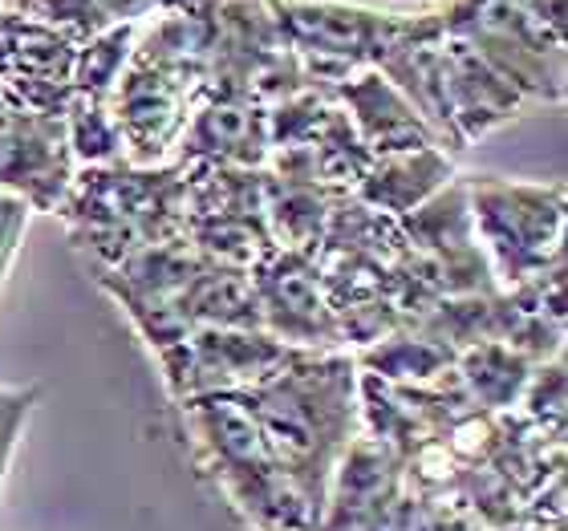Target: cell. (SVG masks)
I'll list each match as a JSON object with an SVG mask.
<instances>
[{
  "instance_id": "obj_19",
  "label": "cell",
  "mask_w": 568,
  "mask_h": 531,
  "mask_svg": "<svg viewBox=\"0 0 568 531\" xmlns=\"http://www.w3.org/2000/svg\"><path fill=\"white\" fill-rule=\"evenodd\" d=\"M450 349L430 337H386L374 341L369 354H362V366H369V378L386 381H426L435 374H447Z\"/></svg>"
},
{
  "instance_id": "obj_23",
  "label": "cell",
  "mask_w": 568,
  "mask_h": 531,
  "mask_svg": "<svg viewBox=\"0 0 568 531\" xmlns=\"http://www.w3.org/2000/svg\"><path fill=\"white\" fill-rule=\"evenodd\" d=\"M410 531H491V528H487V520L479 511H467L463 503H455V508H435V511L418 508Z\"/></svg>"
},
{
  "instance_id": "obj_12",
  "label": "cell",
  "mask_w": 568,
  "mask_h": 531,
  "mask_svg": "<svg viewBox=\"0 0 568 531\" xmlns=\"http://www.w3.org/2000/svg\"><path fill=\"white\" fill-rule=\"evenodd\" d=\"M268 146V110L252 98H207L179 142L183 159H207V166H261Z\"/></svg>"
},
{
  "instance_id": "obj_14",
  "label": "cell",
  "mask_w": 568,
  "mask_h": 531,
  "mask_svg": "<svg viewBox=\"0 0 568 531\" xmlns=\"http://www.w3.org/2000/svg\"><path fill=\"white\" fill-rule=\"evenodd\" d=\"M455 178L450 154L443 146H418V151H398V154H378L369 159L366 175L357 183V195L366 207L382 215H406L423 207L430 195L447 187Z\"/></svg>"
},
{
  "instance_id": "obj_24",
  "label": "cell",
  "mask_w": 568,
  "mask_h": 531,
  "mask_svg": "<svg viewBox=\"0 0 568 531\" xmlns=\"http://www.w3.org/2000/svg\"><path fill=\"white\" fill-rule=\"evenodd\" d=\"M524 4H528L548 29H557V33L565 37V0H524Z\"/></svg>"
},
{
  "instance_id": "obj_7",
  "label": "cell",
  "mask_w": 568,
  "mask_h": 531,
  "mask_svg": "<svg viewBox=\"0 0 568 531\" xmlns=\"http://www.w3.org/2000/svg\"><path fill=\"white\" fill-rule=\"evenodd\" d=\"M200 90V82L134 53L119 90L110 98V110H114L122 142H126V163L159 166L163 159L179 154Z\"/></svg>"
},
{
  "instance_id": "obj_5",
  "label": "cell",
  "mask_w": 568,
  "mask_h": 531,
  "mask_svg": "<svg viewBox=\"0 0 568 531\" xmlns=\"http://www.w3.org/2000/svg\"><path fill=\"white\" fill-rule=\"evenodd\" d=\"M491 276L516 288L565 261V187L475 175L463 183Z\"/></svg>"
},
{
  "instance_id": "obj_1",
  "label": "cell",
  "mask_w": 568,
  "mask_h": 531,
  "mask_svg": "<svg viewBox=\"0 0 568 531\" xmlns=\"http://www.w3.org/2000/svg\"><path fill=\"white\" fill-rule=\"evenodd\" d=\"M244 394L276 467L305 499L308 515L317 523L333 471L357 442V361L325 349H293L268 378Z\"/></svg>"
},
{
  "instance_id": "obj_26",
  "label": "cell",
  "mask_w": 568,
  "mask_h": 531,
  "mask_svg": "<svg viewBox=\"0 0 568 531\" xmlns=\"http://www.w3.org/2000/svg\"><path fill=\"white\" fill-rule=\"evenodd\" d=\"M9 4H17V0H0V9H9Z\"/></svg>"
},
{
  "instance_id": "obj_22",
  "label": "cell",
  "mask_w": 568,
  "mask_h": 531,
  "mask_svg": "<svg viewBox=\"0 0 568 531\" xmlns=\"http://www.w3.org/2000/svg\"><path fill=\"white\" fill-rule=\"evenodd\" d=\"M29 215H33L29 203L9 195V191H0V293H4V280H9V268H12V261H17V252H21Z\"/></svg>"
},
{
  "instance_id": "obj_20",
  "label": "cell",
  "mask_w": 568,
  "mask_h": 531,
  "mask_svg": "<svg viewBox=\"0 0 568 531\" xmlns=\"http://www.w3.org/2000/svg\"><path fill=\"white\" fill-rule=\"evenodd\" d=\"M520 406L545 438L565 435V366H560V357L536 361L532 378L520 394Z\"/></svg>"
},
{
  "instance_id": "obj_16",
  "label": "cell",
  "mask_w": 568,
  "mask_h": 531,
  "mask_svg": "<svg viewBox=\"0 0 568 531\" xmlns=\"http://www.w3.org/2000/svg\"><path fill=\"white\" fill-rule=\"evenodd\" d=\"M12 12H24L33 21L58 29L82 45L85 37L102 33L110 24H139V17L159 9V0H17Z\"/></svg>"
},
{
  "instance_id": "obj_6",
  "label": "cell",
  "mask_w": 568,
  "mask_h": 531,
  "mask_svg": "<svg viewBox=\"0 0 568 531\" xmlns=\"http://www.w3.org/2000/svg\"><path fill=\"white\" fill-rule=\"evenodd\" d=\"M443 33L459 37L504 73L524 102L565 98V37L548 29L524 0H438Z\"/></svg>"
},
{
  "instance_id": "obj_25",
  "label": "cell",
  "mask_w": 568,
  "mask_h": 531,
  "mask_svg": "<svg viewBox=\"0 0 568 531\" xmlns=\"http://www.w3.org/2000/svg\"><path fill=\"white\" fill-rule=\"evenodd\" d=\"M191 4H200V0H159V9H191Z\"/></svg>"
},
{
  "instance_id": "obj_21",
  "label": "cell",
  "mask_w": 568,
  "mask_h": 531,
  "mask_svg": "<svg viewBox=\"0 0 568 531\" xmlns=\"http://www.w3.org/2000/svg\"><path fill=\"white\" fill-rule=\"evenodd\" d=\"M37 398H41L37 386H0V499H4V487H9L12 459H17V447H21L24 430H29Z\"/></svg>"
},
{
  "instance_id": "obj_3",
  "label": "cell",
  "mask_w": 568,
  "mask_h": 531,
  "mask_svg": "<svg viewBox=\"0 0 568 531\" xmlns=\"http://www.w3.org/2000/svg\"><path fill=\"white\" fill-rule=\"evenodd\" d=\"M65 212L73 239L114 268L146 244L187 236V178L166 166H90Z\"/></svg>"
},
{
  "instance_id": "obj_11",
  "label": "cell",
  "mask_w": 568,
  "mask_h": 531,
  "mask_svg": "<svg viewBox=\"0 0 568 531\" xmlns=\"http://www.w3.org/2000/svg\"><path fill=\"white\" fill-rule=\"evenodd\" d=\"M443 65H447L450 119H455V134L463 146L491 134L504 122L520 119V110L528 106L520 90L459 37H443Z\"/></svg>"
},
{
  "instance_id": "obj_18",
  "label": "cell",
  "mask_w": 568,
  "mask_h": 531,
  "mask_svg": "<svg viewBox=\"0 0 568 531\" xmlns=\"http://www.w3.org/2000/svg\"><path fill=\"white\" fill-rule=\"evenodd\" d=\"M65 142H70L73 159H82L90 166L126 163V142H122L114 110L102 106V102H90V98H70V106H65Z\"/></svg>"
},
{
  "instance_id": "obj_15",
  "label": "cell",
  "mask_w": 568,
  "mask_h": 531,
  "mask_svg": "<svg viewBox=\"0 0 568 531\" xmlns=\"http://www.w3.org/2000/svg\"><path fill=\"white\" fill-rule=\"evenodd\" d=\"M532 357H524L520 349H511V345L496 341V337L467 345L459 354L463 386H467V394L484 410H508V406H516L528 378H532Z\"/></svg>"
},
{
  "instance_id": "obj_10",
  "label": "cell",
  "mask_w": 568,
  "mask_h": 531,
  "mask_svg": "<svg viewBox=\"0 0 568 531\" xmlns=\"http://www.w3.org/2000/svg\"><path fill=\"white\" fill-rule=\"evenodd\" d=\"M252 284H256L268 337H276L288 349H329L342 341L337 317L321 284V268L305 252L273 248L252 268Z\"/></svg>"
},
{
  "instance_id": "obj_8",
  "label": "cell",
  "mask_w": 568,
  "mask_h": 531,
  "mask_svg": "<svg viewBox=\"0 0 568 531\" xmlns=\"http://www.w3.org/2000/svg\"><path fill=\"white\" fill-rule=\"evenodd\" d=\"M418 503L390 450L357 442L333 471L317 531H410Z\"/></svg>"
},
{
  "instance_id": "obj_17",
  "label": "cell",
  "mask_w": 568,
  "mask_h": 531,
  "mask_svg": "<svg viewBox=\"0 0 568 531\" xmlns=\"http://www.w3.org/2000/svg\"><path fill=\"white\" fill-rule=\"evenodd\" d=\"M134 41H139V24H110L102 33L85 37L73 53V94L110 106V98H114L122 73L134 58Z\"/></svg>"
},
{
  "instance_id": "obj_9",
  "label": "cell",
  "mask_w": 568,
  "mask_h": 531,
  "mask_svg": "<svg viewBox=\"0 0 568 531\" xmlns=\"http://www.w3.org/2000/svg\"><path fill=\"white\" fill-rule=\"evenodd\" d=\"M9 98V94H4ZM73 187L65 114H37L17 102L0 110V191L33 212H53Z\"/></svg>"
},
{
  "instance_id": "obj_2",
  "label": "cell",
  "mask_w": 568,
  "mask_h": 531,
  "mask_svg": "<svg viewBox=\"0 0 568 531\" xmlns=\"http://www.w3.org/2000/svg\"><path fill=\"white\" fill-rule=\"evenodd\" d=\"M200 467L212 471L227 503L256 531H317L305 499L276 467L244 390L200 394L183 401Z\"/></svg>"
},
{
  "instance_id": "obj_13",
  "label": "cell",
  "mask_w": 568,
  "mask_h": 531,
  "mask_svg": "<svg viewBox=\"0 0 568 531\" xmlns=\"http://www.w3.org/2000/svg\"><path fill=\"white\" fill-rule=\"evenodd\" d=\"M337 98H342L349 126L374 159L378 154L418 151V146H438L430 126L415 114V106L378 70H357L349 82H342Z\"/></svg>"
},
{
  "instance_id": "obj_4",
  "label": "cell",
  "mask_w": 568,
  "mask_h": 531,
  "mask_svg": "<svg viewBox=\"0 0 568 531\" xmlns=\"http://www.w3.org/2000/svg\"><path fill=\"white\" fill-rule=\"evenodd\" d=\"M284 45L345 70H378L382 58L410 41L443 37V4L378 0H268Z\"/></svg>"
}]
</instances>
